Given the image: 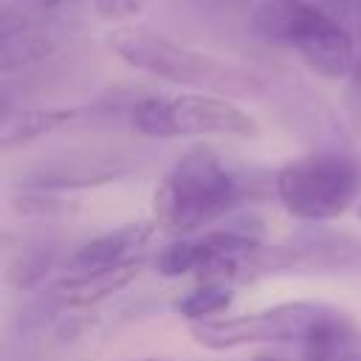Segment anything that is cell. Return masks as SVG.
I'll use <instances>...</instances> for the list:
<instances>
[{
  "instance_id": "obj_1",
  "label": "cell",
  "mask_w": 361,
  "mask_h": 361,
  "mask_svg": "<svg viewBox=\"0 0 361 361\" xmlns=\"http://www.w3.org/2000/svg\"><path fill=\"white\" fill-rule=\"evenodd\" d=\"M243 197L234 169L209 147H192L164 172L152 192L158 228L192 237L228 217Z\"/></svg>"
},
{
  "instance_id": "obj_2",
  "label": "cell",
  "mask_w": 361,
  "mask_h": 361,
  "mask_svg": "<svg viewBox=\"0 0 361 361\" xmlns=\"http://www.w3.org/2000/svg\"><path fill=\"white\" fill-rule=\"evenodd\" d=\"M107 42L130 68L164 82L195 87L197 93L248 99L265 90L262 76H257L254 71L147 28H118L107 37Z\"/></svg>"
},
{
  "instance_id": "obj_3",
  "label": "cell",
  "mask_w": 361,
  "mask_h": 361,
  "mask_svg": "<svg viewBox=\"0 0 361 361\" xmlns=\"http://www.w3.org/2000/svg\"><path fill=\"white\" fill-rule=\"evenodd\" d=\"M251 28L271 45L293 48L324 79L353 76L355 71V37L313 0H259L251 11Z\"/></svg>"
},
{
  "instance_id": "obj_4",
  "label": "cell",
  "mask_w": 361,
  "mask_h": 361,
  "mask_svg": "<svg viewBox=\"0 0 361 361\" xmlns=\"http://www.w3.org/2000/svg\"><path fill=\"white\" fill-rule=\"evenodd\" d=\"M274 192L288 214L324 223L344 214L361 195V164L353 155L322 149L288 161L274 175Z\"/></svg>"
},
{
  "instance_id": "obj_5",
  "label": "cell",
  "mask_w": 361,
  "mask_h": 361,
  "mask_svg": "<svg viewBox=\"0 0 361 361\" xmlns=\"http://www.w3.org/2000/svg\"><path fill=\"white\" fill-rule=\"evenodd\" d=\"M130 124L149 138L175 135H226V138H257L259 124L237 107L231 99L217 93H144L130 104Z\"/></svg>"
},
{
  "instance_id": "obj_6",
  "label": "cell",
  "mask_w": 361,
  "mask_h": 361,
  "mask_svg": "<svg viewBox=\"0 0 361 361\" xmlns=\"http://www.w3.org/2000/svg\"><path fill=\"white\" fill-rule=\"evenodd\" d=\"M330 305L319 302H282L257 313L217 316L189 324L195 341L206 350H237L251 344H302L322 322Z\"/></svg>"
},
{
  "instance_id": "obj_7",
  "label": "cell",
  "mask_w": 361,
  "mask_h": 361,
  "mask_svg": "<svg viewBox=\"0 0 361 361\" xmlns=\"http://www.w3.org/2000/svg\"><path fill=\"white\" fill-rule=\"evenodd\" d=\"M59 45L56 31L23 8L6 6L0 14V71L11 73L48 59Z\"/></svg>"
},
{
  "instance_id": "obj_8",
  "label": "cell",
  "mask_w": 361,
  "mask_h": 361,
  "mask_svg": "<svg viewBox=\"0 0 361 361\" xmlns=\"http://www.w3.org/2000/svg\"><path fill=\"white\" fill-rule=\"evenodd\" d=\"M155 220L141 223H124L113 231H104L93 237L90 243L79 245L68 257V271H93V268H113L144 259V248L149 245L155 234Z\"/></svg>"
},
{
  "instance_id": "obj_9",
  "label": "cell",
  "mask_w": 361,
  "mask_h": 361,
  "mask_svg": "<svg viewBox=\"0 0 361 361\" xmlns=\"http://www.w3.org/2000/svg\"><path fill=\"white\" fill-rule=\"evenodd\" d=\"M141 265H144V259L127 262V265H113V268L68 271L65 276H59L51 285V299L56 305H65V307H87V305H96V302L118 293L121 288H127L138 276Z\"/></svg>"
},
{
  "instance_id": "obj_10",
  "label": "cell",
  "mask_w": 361,
  "mask_h": 361,
  "mask_svg": "<svg viewBox=\"0 0 361 361\" xmlns=\"http://www.w3.org/2000/svg\"><path fill=\"white\" fill-rule=\"evenodd\" d=\"M296 268H361V240L344 231H307L290 243Z\"/></svg>"
},
{
  "instance_id": "obj_11",
  "label": "cell",
  "mask_w": 361,
  "mask_h": 361,
  "mask_svg": "<svg viewBox=\"0 0 361 361\" xmlns=\"http://www.w3.org/2000/svg\"><path fill=\"white\" fill-rule=\"evenodd\" d=\"M76 118H79L76 107H28V110H17V113H6L3 130H0V144H3V149H14V147L31 144L54 130L68 127Z\"/></svg>"
},
{
  "instance_id": "obj_12",
  "label": "cell",
  "mask_w": 361,
  "mask_h": 361,
  "mask_svg": "<svg viewBox=\"0 0 361 361\" xmlns=\"http://www.w3.org/2000/svg\"><path fill=\"white\" fill-rule=\"evenodd\" d=\"M231 299H234L231 282H226V279H203L197 288H192L189 293H183L175 302V310L183 319H189V324H195V322L217 319L220 313H226Z\"/></svg>"
},
{
  "instance_id": "obj_13",
  "label": "cell",
  "mask_w": 361,
  "mask_h": 361,
  "mask_svg": "<svg viewBox=\"0 0 361 361\" xmlns=\"http://www.w3.org/2000/svg\"><path fill=\"white\" fill-rule=\"evenodd\" d=\"M93 11L110 23H127L147 11L149 0H90Z\"/></svg>"
},
{
  "instance_id": "obj_14",
  "label": "cell",
  "mask_w": 361,
  "mask_h": 361,
  "mask_svg": "<svg viewBox=\"0 0 361 361\" xmlns=\"http://www.w3.org/2000/svg\"><path fill=\"white\" fill-rule=\"evenodd\" d=\"M226 6H234V8H243V6H248L251 0H223Z\"/></svg>"
},
{
  "instance_id": "obj_15",
  "label": "cell",
  "mask_w": 361,
  "mask_h": 361,
  "mask_svg": "<svg viewBox=\"0 0 361 361\" xmlns=\"http://www.w3.org/2000/svg\"><path fill=\"white\" fill-rule=\"evenodd\" d=\"M130 361H166V358H130Z\"/></svg>"
},
{
  "instance_id": "obj_16",
  "label": "cell",
  "mask_w": 361,
  "mask_h": 361,
  "mask_svg": "<svg viewBox=\"0 0 361 361\" xmlns=\"http://www.w3.org/2000/svg\"><path fill=\"white\" fill-rule=\"evenodd\" d=\"M254 361H279V358H254Z\"/></svg>"
},
{
  "instance_id": "obj_17",
  "label": "cell",
  "mask_w": 361,
  "mask_h": 361,
  "mask_svg": "<svg viewBox=\"0 0 361 361\" xmlns=\"http://www.w3.org/2000/svg\"><path fill=\"white\" fill-rule=\"evenodd\" d=\"M358 217H361V203H358Z\"/></svg>"
}]
</instances>
